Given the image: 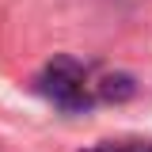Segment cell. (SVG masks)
Here are the masks:
<instances>
[{"label": "cell", "mask_w": 152, "mask_h": 152, "mask_svg": "<svg viewBox=\"0 0 152 152\" xmlns=\"http://www.w3.org/2000/svg\"><path fill=\"white\" fill-rule=\"evenodd\" d=\"M34 84L53 107L72 110V114L91 110L95 103H122V99H129L137 91L133 76L110 72V69H99V65L76 61V57H53L38 72Z\"/></svg>", "instance_id": "6da1fadb"}, {"label": "cell", "mask_w": 152, "mask_h": 152, "mask_svg": "<svg viewBox=\"0 0 152 152\" xmlns=\"http://www.w3.org/2000/svg\"><path fill=\"white\" fill-rule=\"evenodd\" d=\"M88 152H152V145H137V141H103Z\"/></svg>", "instance_id": "7a4b0ae2"}]
</instances>
